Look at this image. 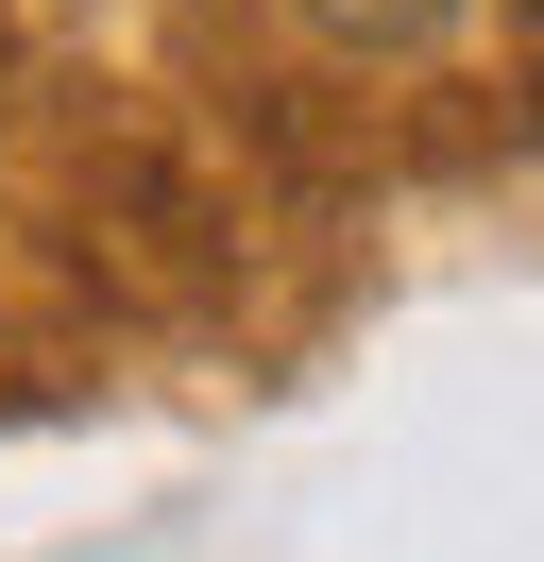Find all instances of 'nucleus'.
I'll return each mask as SVG.
<instances>
[{"label": "nucleus", "mask_w": 544, "mask_h": 562, "mask_svg": "<svg viewBox=\"0 0 544 562\" xmlns=\"http://www.w3.org/2000/svg\"><path fill=\"white\" fill-rule=\"evenodd\" d=\"M306 18H324V35H358V52H426L460 0H306Z\"/></svg>", "instance_id": "1"}]
</instances>
